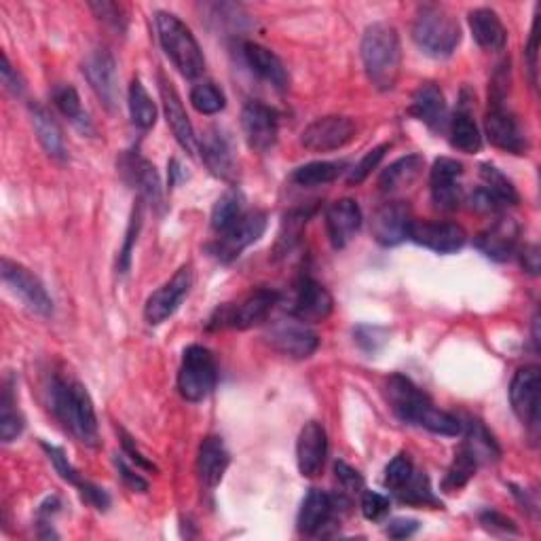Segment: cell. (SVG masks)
<instances>
[{
    "mask_svg": "<svg viewBox=\"0 0 541 541\" xmlns=\"http://www.w3.org/2000/svg\"><path fill=\"white\" fill-rule=\"evenodd\" d=\"M510 402L514 415L531 432L539 429V402H541V372L539 366H522L510 383Z\"/></svg>",
    "mask_w": 541,
    "mask_h": 541,
    "instance_id": "obj_9",
    "label": "cell"
},
{
    "mask_svg": "<svg viewBox=\"0 0 541 541\" xmlns=\"http://www.w3.org/2000/svg\"><path fill=\"white\" fill-rule=\"evenodd\" d=\"M423 165H425V159L421 155H408V157L398 159L396 163H391L379 178L381 191L394 195L408 189V186L415 184L417 178L421 176Z\"/></svg>",
    "mask_w": 541,
    "mask_h": 541,
    "instance_id": "obj_33",
    "label": "cell"
},
{
    "mask_svg": "<svg viewBox=\"0 0 541 541\" xmlns=\"http://www.w3.org/2000/svg\"><path fill=\"white\" fill-rule=\"evenodd\" d=\"M463 446L468 449L474 459L480 463H491L501 457V449L491 432L478 419H470L465 423V440Z\"/></svg>",
    "mask_w": 541,
    "mask_h": 541,
    "instance_id": "obj_34",
    "label": "cell"
},
{
    "mask_svg": "<svg viewBox=\"0 0 541 541\" xmlns=\"http://www.w3.org/2000/svg\"><path fill=\"white\" fill-rule=\"evenodd\" d=\"M362 514L368 520H381L389 514V499L381 493H362Z\"/></svg>",
    "mask_w": 541,
    "mask_h": 541,
    "instance_id": "obj_53",
    "label": "cell"
},
{
    "mask_svg": "<svg viewBox=\"0 0 541 541\" xmlns=\"http://www.w3.org/2000/svg\"><path fill=\"white\" fill-rule=\"evenodd\" d=\"M362 62L366 77L379 91H391L398 85L402 72V45L394 26L377 22L362 36Z\"/></svg>",
    "mask_w": 541,
    "mask_h": 541,
    "instance_id": "obj_3",
    "label": "cell"
},
{
    "mask_svg": "<svg viewBox=\"0 0 541 541\" xmlns=\"http://www.w3.org/2000/svg\"><path fill=\"white\" fill-rule=\"evenodd\" d=\"M43 449L47 451V455H49L51 463L55 465V470H58V474H60V476H62L66 482H70V484H77V487H81L83 478L79 476V472H77V470L72 468V463L68 461L66 453L60 449V446H51V444L43 442Z\"/></svg>",
    "mask_w": 541,
    "mask_h": 541,
    "instance_id": "obj_49",
    "label": "cell"
},
{
    "mask_svg": "<svg viewBox=\"0 0 541 541\" xmlns=\"http://www.w3.org/2000/svg\"><path fill=\"white\" fill-rule=\"evenodd\" d=\"M267 231V214L265 212H248L241 216L231 229L218 233V241L212 246V254L220 263H233L239 254L263 237Z\"/></svg>",
    "mask_w": 541,
    "mask_h": 541,
    "instance_id": "obj_10",
    "label": "cell"
},
{
    "mask_svg": "<svg viewBox=\"0 0 541 541\" xmlns=\"http://www.w3.org/2000/svg\"><path fill=\"white\" fill-rule=\"evenodd\" d=\"M140 229H142V199L138 201V205L132 212V220H129V227L125 233V244H123V250L119 252V273H127L129 267H132V252L138 241Z\"/></svg>",
    "mask_w": 541,
    "mask_h": 541,
    "instance_id": "obj_47",
    "label": "cell"
},
{
    "mask_svg": "<svg viewBox=\"0 0 541 541\" xmlns=\"http://www.w3.org/2000/svg\"><path fill=\"white\" fill-rule=\"evenodd\" d=\"M480 522L484 527H487L489 531H501V533H518L516 525L514 522L508 518V516H503L495 510H487V512H482L480 514Z\"/></svg>",
    "mask_w": 541,
    "mask_h": 541,
    "instance_id": "obj_54",
    "label": "cell"
},
{
    "mask_svg": "<svg viewBox=\"0 0 541 541\" xmlns=\"http://www.w3.org/2000/svg\"><path fill=\"white\" fill-rule=\"evenodd\" d=\"M241 127L252 151L269 153L279 136V115L267 104L248 102L241 113Z\"/></svg>",
    "mask_w": 541,
    "mask_h": 541,
    "instance_id": "obj_14",
    "label": "cell"
},
{
    "mask_svg": "<svg viewBox=\"0 0 541 541\" xmlns=\"http://www.w3.org/2000/svg\"><path fill=\"white\" fill-rule=\"evenodd\" d=\"M410 222H413V214L404 201L385 203L372 216V237L385 248L400 246L408 239Z\"/></svg>",
    "mask_w": 541,
    "mask_h": 541,
    "instance_id": "obj_19",
    "label": "cell"
},
{
    "mask_svg": "<svg viewBox=\"0 0 541 541\" xmlns=\"http://www.w3.org/2000/svg\"><path fill=\"white\" fill-rule=\"evenodd\" d=\"M83 74L87 77L91 89L96 91L98 100L108 110H115L119 100V81H117V64L110 51L106 49L93 51L85 60Z\"/></svg>",
    "mask_w": 541,
    "mask_h": 541,
    "instance_id": "obj_17",
    "label": "cell"
},
{
    "mask_svg": "<svg viewBox=\"0 0 541 541\" xmlns=\"http://www.w3.org/2000/svg\"><path fill=\"white\" fill-rule=\"evenodd\" d=\"M334 309L332 294L313 277H303L296 286V298H294V317L301 322L317 324L324 322L330 317Z\"/></svg>",
    "mask_w": 541,
    "mask_h": 541,
    "instance_id": "obj_20",
    "label": "cell"
},
{
    "mask_svg": "<svg viewBox=\"0 0 541 541\" xmlns=\"http://www.w3.org/2000/svg\"><path fill=\"white\" fill-rule=\"evenodd\" d=\"M387 151H389V144H381L377 148H372V151H368L362 157V161L351 170V174L347 178L349 184H360V182H364L370 176V172L375 170V167L381 163V159L385 157Z\"/></svg>",
    "mask_w": 541,
    "mask_h": 541,
    "instance_id": "obj_48",
    "label": "cell"
},
{
    "mask_svg": "<svg viewBox=\"0 0 541 541\" xmlns=\"http://www.w3.org/2000/svg\"><path fill=\"white\" fill-rule=\"evenodd\" d=\"M30 117H32L34 132H36V136H39V142L45 148V153L51 159L64 161L66 159V144H64V136H62V129H60L58 121H55L49 110L43 108L41 104L30 106Z\"/></svg>",
    "mask_w": 541,
    "mask_h": 541,
    "instance_id": "obj_32",
    "label": "cell"
},
{
    "mask_svg": "<svg viewBox=\"0 0 541 541\" xmlns=\"http://www.w3.org/2000/svg\"><path fill=\"white\" fill-rule=\"evenodd\" d=\"M191 104L201 115H218L225 110L227 98L214 83H199L191 89Z\"/></svg>",
    "mask_w": 541,
    "mask_h": 541,
    "instance_id": "obj_44",
    "label": "cell"
},
{
    "mask_svg": "<svg viewBox=\"0 0 541 541\" xmlns=\"http://www.w3.org/2000/svg\"><path fill=\"white\" fill-rule=\"evenodd\" d=\"M155 24L159 32V41L167 58L178 68V72L186 79H197L205 70L203 51L195 39L191 28L186 26L180 17L167 11H157Z\"/></svg>",
    "mask_w": 541,
    "mask_h": 541,
    "instance_id": "obj_4",
    "label": "cell"
},
{
    "mask_svg": "<svg viewBox=\"0 0 541 541\" xmlns=\"http://www.w3.org/2000/svg\"><path fill=\"white\" fill-rule=\"evenodd\" d=\"M470 28L474 41L487 51H501L508 43V30L503 26L501 17L493 9H474L470 13Z\"/></svg>",
    "mask_w": 541,
    "mask_h": 541,
    "instance_id": "obj_30",
    "label": "cell"
},
{
    "mask_svg": "<svg viewBox=\"0 0 541 541\" xmlns=\"http://www.w3.org/2000/svg\"><path fill=\"white\" fill-rule=\"evenodd\" d=\"M449 132H451V144L463 153H478L482 148V136L476 121L468 110H459V113L451 119L449 123Z\"/></svg>",
    "mask_w": 541,
    "mask_h": 541,
    "instance_id": "obj_36",
    "label": "cell"
},
{
    "mask_svg": "<svg viewBox=\"0 0 541 541\" xmlns=\"http://www.w3.org/2000/svg\"><path fill=\"white\" fill-rule=\"evenodd\" d=\"M480 178H482V189L487 191L501 205V208H506V205H516L520 201V195L516 191V186L512 184V180L506 174H501L495 165L482 163Z\"/></svg>",
    "mask_w": 541,
    "mask_h": 541,
    "instance_id": "obj_35",
    "label": "cell"
},
{
    "mask_svg": "<svg viewBox=\"0 0 541 541\" xmlns=\"http://www.w3.org/2000/svg\"><path fill=\"white\" fill-rule=\"evenodd\" d=\"M345 161H313L307 165L296 167L292 180L298 186H322L337 180L345 172Z\"/></svg>",
    "mask_w": 541,
    "mask_h": 541,
    "instance_id": "obj_37",
    "label": "cell"
},
{
    "mask_svg": "<svg viewBox=\"0 0 541 541\" xmlns=\"http://www.w3.org/2000/svg\"><path fill=\"white\" fill-rule=\"evenodd\" d=\"M413 41L432 58H449L461 43V26L446 9L425 5L415 17Z\"/></svg>",
    "mask_w": 541,
    "mask_h": 541,
    "instance_id": "obj_5",
    "label": "cell"
},
{
    "mask_svg": "<svg viewBox=\"0 0 541 541\" xmlns=\"http://www.w3.org/2000/svg\"><path fill=\"white\" fill-rule=\"evenodd\" d=\"M265 339L275 351L294 360H307L320 347L317 334L301 320H282L273 324L267 330Z\"/></svg>",
    "mask_w": 541,
    "mask_h": 541,
    "instance_id": "obj_12",
    "label": "cell"
},
{
    "mask_svg": "<svg viewBox=\"0 0 541 541\" xmlns=\"http://www.w3.org/2000/svg\"><path fill=\"white\" fill-rule=\"evenodd\" d=\"M358 134V123L351 117L330 115L313 121L301 134V144L311 153H330L347 146Z\"/></svg>",
    "mask_w": 541,
    "mask_h": 541,
    "instance_id": "obj_8",
    "label": "cell"
},
{
    "mask_svg": "<svg viewBox=\"0 0 541 541\" xmlns=\"http://www.w3.org/2000/svg\"><path fill=\"white\" fill-rule=\"evenodd\" d=\"M24 427V417L20 415V410L15 408L13 389L11 385H5L3 398H0V438H3L5 444H9L22 436Z\"/></svg>",
    "mask_w": 541,
    "mask_h": 541,
    "instance_id": "obj_42",
    "label": "cell"
},
{
    "mask_svg": "<svg viewBox=\"0 0 541 541\" xmlns=\"http://www.w3.org/2000/svg\"><path fill=\"white\" fill-rule=\"evenodd\" d=\"M89 7H91L93 13L100 17L104 24H108L110 28H115L119 32H125L127 20H125L121 5H115V3H91Z\"/></svg>",
    "mask_w": 541,
    "mask_h": 541,
    "instance_id": "obj_50",
    "label": "cell"
},
{
    "mask_svg": "<svg viewBox=\"0 0 541 541\" xmlns=\"http://www.w3.org/2000/svg\"><path fill=\"white\" fill-rule=\"evenodd\" d=\"M410 115L423 121L427 127L442 129L446 125V100L442 89L434 83H423L410 102Z\"/></svg>",
    "mask_w": 541,
    "mask_h": 541,
    "instance_id": "obj_28",
    "label": "cell"
},
{
    "mask_svg": "<svg viewBox=\"0 0 541 541\" xmlns=\"http://www.w3.org/2000/svg\"><path fill=\"white\" fill-rule=\"evenodd\" d=\"M123 449H125V453L129 455V459H132L134 463H138L140 465V468H144V470H155V465L151 463V461H148L138 449H136V446H134V440L132 438H129L125 432H123Z\"/></svg>",
    "mask_w": 541,
    "mask_h": 541,
    "instance_id": "obj_60",
    "label": "cell"
},
{
    "mask_svg": "<svg viewBox=\"0 0 541 541\" xmlns=\"http://www.w3.org/2000/svg\"><path fill=\"white\" fill-rule=\"evenodd\" d=\"M216 383L218 368L212 351L203 345L186 347L178 370L180 396L189 402H201L216 389Z\"/></svg>",
    "mask_w": 541,
    "mask_h": 541,
    "instance_id": "obj_6",
    "label": "cell"
},
{
    "mask_svg": "<svg viewBox=\"0 0 541 541\" xmlns=\"http://www.w3.org/2000/svg\"><path fill=\"white\" fill-rule=\"evenodd\" d=\"M398 497L410 506H434L438 508L440 501L434 497L432 487H429V478L425 474L415 472L413 478L406 482V487L398 491Z\"/></svg>",
    "mask_w": 541,
    "mask_h": 541,
    "instance_id": "obj_45",
    "label": "cell"
},
{
    "mask_svg": "<svg viewBox=\"0 0 541 541\" xmlns=\"http://www.w3.org/2000/svg\"><path fill=\"white\" fill-rule=\"evenodd\" d=\"M309 216H311V210H294L284 218V225H282V231H279V239L275 246L277 256L288 254L298 244V239H301L303 235V229L307 227Z\"/></svg>",
    "mask_w": 541,
    "mask_h": 541,
    "instance_id": "obj_43",
    "label": "cell"
},
{
    "mask_svg": "<svg viewBox=\"0 0 541 541\" xmlns=\"http://www.w3.org/2000/svg\"><path fill=\"white\" fill-rule=\"evenodd\" d=\"M527 60H529V70H531V83L537 87V28L533 26L531 30V39L527 47Z\"/></svg>",
    "mask_w": 541,
    "mask_h": 541,
    "instance_id": "obj_61",
    "label": "cell"
},
{
    "mask_svg": "<svg viewBox=\"0 0 541 541\" xmlns=\"http://www.w3.org/2000/svg\"><path fill=\"white\" fill-rule=\"evenodd\" d=\"M79 489H81L83 499H85L87 503H91L93 508L100 510V512L108 510V506H110V497H108V493H106L104 489L96 487V484H91V482H81V487H79Z\"/></svg>",
    "mask_w": 541,
    "mask_h": 541,
    "instance_id": "obj_55",
    "label": "cell"
},
{
    "mask_svg": "<svg viewBox=\"0 0 541 541\" xmlns=\"http://www.w3.org/2000/svg\"><path fill=\"white\" fill-rule=\"evenodd\" d=\"M385 394L391 410L404 423L419 425L427 432L449 438L463 432V423L455 415L438 410L413 381L402 375H391L387 379Z\"/></svg>",
    "mask_w": 541,
    "mask_h": 541,
    "instance_id": "obj_2",
    "label": "cell"
},
{
    "mask_svg": "<svg viewBox=\"0 0 541 541\" xmlns=\"http://www.w3.org/2000/svg\"><path fill=\"white\" fill-rule=\"evenodd\" d=\"M484 132L493 146L512 155H525L529 151V142L522 132L516 117L501 106V102H493L487 119H484Z\"/></svg>",
    "mask_w": 541,
    "mask_h": 541,
    "instance_id": "obj_16",
    "label": "cell"
},
{
    "mask_svg": "<svg viewBox=\"0 0 541 541\" xmlns=\"http://www.w3.org/2000/svg\"><path fill=\"white\" fill-rule=\"evenodd\" d=\"M201 157L212 176L220 180H233L237 174L235 155L229 136L218 127L208 129L201 138Z\"/></svg>",
    "mask_w": 541,
    "mask_h": 541,
    "instance_id": "obj_23",
    "label": "cell"
},
{
    "mask_svg": "<svg viewBox=\"0 0 541 541\" xmlns=\"http://www.w3.org/2000/svg\"><path fill=\"white\" fill-rule=\"evenodd\" d=\"M244 55H246L248 66L252 68V72L258 74L260 79H265L267 83H271L277 89L288 87V83H290L288 70H286L284 62L279 60L271 49L258 45V43H246Z\"/></svg>",
    "mask_w": 541,
    "mask_h": 541,
    "instance_id": "obj_29",
    "label": "cell"
},
{
    "mask_svg": "<svg viewBox=\"0 0 541 541\" xmlns=\"http://www.w3.org/2000/svg\"><path fill=\"white\" fill-rule=\"evenodd\" d=\"M3 282L22 298V301L39 315H51L53 313V301L47 294L41 279L36 277L30 269L24 265L15 263L11 258H3Z\"/></svg>",
    "mask_w": 541,
    "mask_h": 541,
    "instance_id": "obj_13",
    "label": "cell"
},
{
    "mask_svg": "<svg viewBox=\"0 0 541 541\" xmlns=\"http://www.w3.org/2000/svg\"><path fill=\"white\" fill-rule=\"evenodd\" d=\"M334 474H337L341 487L349 493V495H356V493H362L364 491V478L358 470H353L351 465H347L345 461H337V465H334Z\"/></svg>",
    "mask_w": 541,
    "mask_h": 541,
    "instance_id": "obj_52",
    "label": "cell"
},
{
    "mask_svg": "<svg viewBox=\"0 0 541 541\" xmlns=\"http://www.w3.org/2000/svg\"><path fill=\"white\" fill-rule=\"evenodd\" d=\"M463 176V165L455 159L442 157L434 163L429 174V186H432V199L440 210H457L461 203L459 178Z\"/></svg>",
    "mask_w": 541,
    "mask_h": 541,
    "instance_id": "obj_21",
    "label": "cell"
},
{
    "mask_svg": "<svg viewBox=\"0 0 541 541\" xmlns=\"http://www.w3.org/2000/svg\"><path fill=\"white\" fill-rule=\"evenodd\" d=\"M417 531H419V522L413 518H396V520H391L389 527H387V535L391 539L413 537Z\"/></svg>",
    "mask_w": 541,
    "mask_h": 541,
    "instance_id": "obj_57",
    "label": "cell"
},
{
    "mask_svg": "<svg viewBox=\"0 0 541 541\" xmlns=\"http://www.w3.org/2000/svg\"><path fill=\"white\" fill-rule=\"evenodd\" d=\"M191 286H193L191 267H182L180 271H176L170 282H165L159 290L148 296L144 307L146 322L151 326H159L170 320V317L180 309L184 298L189 296Z\"/></svg>",
    "mask_w": 541,
    "mask_h": 541,
    "instance_id": "obj_11",
    "label": "cell"
},
{
    "mask_svg": "<svg viewBox=\"0 0 541 541\" xmlns=\"http://www.w3.org/2000/svg\"><path fill=\"white\" fill-rule=\"evenodd\" d=\"M415 474V465L413 461L408 459V455L400 453L398 457H394L389 461L387 470H385V487L391 489L394 493H398L402 487H406V482L413 478Z\"/></svg>",
    "mask_w": 541,
    "mask_h": 541,
    "instance_id": "obj_46",
    "label": "cell"
},
{
    "mask_svg": "<svg viewBox=\"0 0 541 541\" xmlns=\"http://www.w3.org/2000/svg\"><path fill=\"white\" fill-rule=\"evenodd\" d=\"M520 265L531 275L539 273V248L535 244L525 246L520 250Z\"/></svg>",
    "mask_w": 541,
    "mask_h": 541,
    "instance_id": "obj_59",
    "label": "cell"
},
{
    "mask_svg": "<svg viewBox=\"0 0 541 541\" xmlns=\"http://www.w3.org/2000/svg\"><path fill=\"white\" fill-rule=\"evenodd\" d=\"M49 408L53 417L62 423L81 444L89 449L100 446V429L96 408H93L87 389L72 377L55 375L49 385Z\"/></svg>",
    "mask_w": 541,
    "mask_h": 541,
    "instance_id": "obj_1",
    "label": "cell"
},
{
    "mask_svg": "<svg viewBox=\"0 0 541 541\" xmlns=\"http://www.w3.org/2000/svg\"><path fill=\"white\" fill-rule=\"evenodd\" d=\"M123 167L132 184L138 186L140 199H146L148 203L155 205V208L163 210V191L155 165L140 157L138 153H132L123 159Z\"/></svg>",
    "mask_w": 541,
    "mask_h": 541,
    "instance_id": "obj_27",
    "label": "cell"
},
{
    "mask_svg": "<svg viewBox=\"0 0 541 541\" xmlns=\"http://www.w3.org/2000/svg\"><path fill=\"white\" fill-rule=\"evenodd\" d=\"M159 91H161V100H163V110H165V119L167 125L174 132V138L178 140V144L184 148L189 155H195V132H193V123L186 115L184 104L178 96V91L174 89V85L167 79H159Z\"/></svg>",
    "mask_w": 541,
    "mask_h": 541,
    "instance_id": "obj_25",
    "label": "cell"
},
{
    "mask_svg": "<svg viewBox=\"0 0 541 541\" xmlns=\"http://www.w3.org/2000/svg\"><path fill=\"white\" fill-rule=\"evenodd\" d=\"M0 77H3V85L11 93H15V96H22V93H24V81H22L20 74L13 70V66H11L9 58H7V53H3V68H0Z\"/></svg>",
    "mask_w": 541,
    "mask_h": 541,
    "instance_id": "obj_58",
    "label": "cell"
},
{
    "mask_svg": "<svg viewBox=\"0 0 541 541\" xmlns=\"http://www.w3.org/2000/svg\"><path fill=\"white\" fill-rule=\"evenodd\" d=\"M353 337H356L358 345L368 353L379 351L387 343V332L377 326H360L353 332Z\"/></svg>",
    "mask_w": 541,
    "mask_h": 541,
    "instance_id": "obj_51",
    "label": "cell"
},
{
    "mask_svg": "<svg viewBox=\"0 0 541 541\" xmlns=\"http://www.w3.org/2000/svg\"><path fill=\"white\" fill-rule=\"evenodd\" d=\"M53 104L58 106L60 113L72 123L77 125L81 132H93L91 127V121L87 117V113L81 106V98L77 89H74L72 85H62L53 91Z\"/></svg>",
    "mask_w": 541,
    "mask_h": 541,
    "instance_id": "obj_38",
    "label": "cell"
},
{
    "mask_svg": "<svg viewBox=\"0 0 541 541\" xmlns=\"http://www.w3.org/2000/svg\"><path fill=\"white\" fill-rule=\"evenodd\" d=\"M362 227V210L360 205L353 199H341L334 201L326 212V229L330 244L341 250L349 241L356 237V233Z\"/></svg>",
    "mask_w": 541,
    "mask_h": 541,
    "instance_id": "obj_24",
    "label": "cell"
},
{
    "mask_svg": "<svg viewBox=\"0 0 541 541\" xmlns=\"http://www.w3.org/2000/svg\"><path fill=\"white\" fill-rule=\"evenodd\" d=\"M520 225L518 220L506 216L499 218L495 225H491L487 231H482L476 239V248L491 260H497V263H503L508 260L520 241Z\"/></svg>",
    "mask_w": 541,
    "mask_h": 541,
    "instance_id": "obj_22",
    "label": "cell"
},
{
    "mask_svg": "<svg viewBox=\"0 0 541 541\" xmlns=\"http://www.w3.org/2000/svg\"><path fill=\"white\" fill-rule=\"evenodd\" d=\"M328 457V436L322 423L309 421L301 434H298L296 442V461L298 472L305 478L320 476L324 470V463Z\"/></svg>",
    "mask_w": 541,
    "mask_h": 541,
    "instance_id": "obj_18",
    "label": "cell"
},
{
    "mask_svg": "<svg viewBox=\"0 0 541 541\" xmlns=\"http://www.w3.org/2000/svg\"><path fill=\"white\" fill-rule=\"evenodd\" d=\"M279 301V292L269 288H256L250 294H246L237 303L220 305L214 315L210 317V330L218 328H237L248 330L260 322L267 320V315Z\"/></svg>",
    "mask_w": 541,
    "mask_h": 541,
    "instance_id": "obj_7",
    "label": "cell"
},
{
    "mask_svg": "<svg viewBox=\"0 0 541 541\" xmlns=\"http://www.w3.org/2000/svg\"><path fill=\"white\" fill-rule=\"evenodd\" d=\"M129 113H132L134 125L140 129H151L157 123V106L138 79L129 85Z\"/></svg>",
    "mask_w": 541,
    "mask_h": 541,
    "instance_id": "obj_40",
    "label": "cell"
},
{
    "mask_svg": "<svg viewBox=\"0 0 541 541\" xmlns=\"http://www.w3.org/2000/svg\"><path fill=\"white\" fill-rule=\"evenodd\" d=\"M334 514V499L332 495L311 489L303 501L301 512H298V531L305 535L320 533Z\"/></svg>",
    "mask_w": 541,
    "mask_h": 541,
    "instance_id": "obj_31",
    "label": "cell"
},
{
    "mask_svg": "<svg viewBox=\"0 0 541 541\" xmlns=\"http://www.w3.org/2000/svg\"><path fill=\"white\" fill-rule=\"evenodd\" d=\"M115 463H117V470H119L123 482L127 484L129 489L136 491V493H146L148 491V482L138 472H134L132 468H129V465L121 457H117Z\"/></svg>",
    "mask_w": 541,
    "mask_h": 541,
    "instance_id": "obj_56",
    "label": "cell"
},
{
    "mask_svg": "<svg viewBox=\"0 0 541 541\" xmlns=\"http://www.w3.org/2000/svg\"><path fill=\"white\" fill-rule=\"evenodd\" d=\"M231 463V455L227 451L225 442L218 436H208L201 446L197 455V474L205 489H216L218 484L225 478Z\"/></svg>",
    "mask_w": 541,
    "mask_h": 541,
    "instance_id": "obj_26",
    "label": "cell"
},
{
    "mask_svg": "<svg viewBox=\"0 0 541 541\" xmlns=\"http://www.w3.org/2000/svg\"><path fill=\"white\" fill-rule=\"evenodd\" d=\"M476 470H478V461H476L474 455L461 444L459 449H457V453H455V459H453V463H451V468H449V472H446V478H444V482H442L444 491L453 493V491L463 489L465 484H468V482L472 480V476L476 474Z\"/></svg>",
    "mask_w": 541,
    "mask_h": 541,
    "instance_id": "obj_41",
    "label": "cell"
},
{
    "mask_svg": "<svg viewBox=\"0 0 541 541\" xmlns=\"http://www.w3.org/2000/svg\"><path fill=\"white\" fill-rule=\"evenodd\" d=\"M408 239L432 252L453 254L465 246L468 235H465L463 227L455 225V222L413 220L408 229Z\"/></svg>",
    "mask_w": 541,
    "mask_h": 541,
    "instance_id": "obj_15",
    "label": "cell"
},
{
    "mask_svg": "<svg viewBox=\"0 0 541 541\" xmlns=\"http://www.w3.org/2000/svg\"><path fill=\"white\" fill-rule=\"evenodd\" d=\"M241 216H244V195L237 189L227 191L216 201L212 210V229L216 233H225Z\"/></svg>",
    "mask_w": 541,
    "mask_h": 541,
    "instance_id": "obj_39",
    "label": "cell"
}]
</instances>
